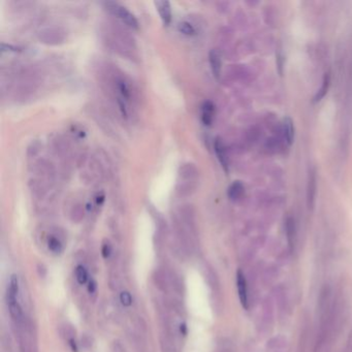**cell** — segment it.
Wrapping results in <instances>:
<instances>
[{
  "mask_svg": "<svg viewBox=\"0 0 352 352\" xmlns=\"http://www.w3.org/2000/svg\"><path fill=\"white\" fill-rule=\"evenodd\" d=\"M329 87H330V76L326 73L323 78V82H322L320 89L318 90V92L315 96V102H319L324 97V95L326 94V92L329 90Z\"/></svg>",
  "mask_w": 352,
  "mask_h": 352,
  "instance_id": "11",
  "label": "cell"
},
{
  "mask_svg": "<svg viewBox=\"0 0 352 352\" xmlns=\"http://www.w3.org/2000/svg\"><path fill=\"white\" fill-rule=\"evenodd\" d=\"M76 278H77V281L81 285L85 284L88 281V272H87V270L83 266L77 267V269H76Z\"/></svg>",
  "mask_w": 352,
  "mask_h": 352,
  "instance_id": "12",
  "label": "cell"
},
{
  "mask_svg": "<svg viewBox=\"0 0 352 352\" xmlns=\"http://www.w3.org/2000/svg\"><path fill=\"white\" fill-rule=\"evenodd\" d=\"M110 253H111V248L109 245H105L104 248H103V255L105 258H108L110 256Z\"/></svg>",
  "mask_w": 352,
  "mask_h": 352,
  "instance_id": "18",
  "label": "cell"
},
{
  "mask_svg": "<svg viewBox=\"0 0 352 352\" xmlns=\"http://www.w3.org/2000/svg\"><path fill=\"white\" fill-rule=\"evenodd\" d=\"M108 10L113 13L115 16H117L123 23H125L127 26L131 28H138L139 23L137 18L131 14L126 8L120 6L116 3H107L106 4Z\"/></svg>",
  "mask_w": 352,
  "mask_h": 352,
  "instance_id": "2",
  "label": "cell"
},
{
  "mask_svg": "<svg viewBox=\"0 0 352 352\" xmlns=\"http://www.w3.org/2000/svg\"><path fill=\"white\" fill-rule=\"evenodd\" d=\"M49 249H50L53 253H60V252L62 251L63 247H62L61 242H60L58 239L52 237V238L49 240Z\"/></svg>",
  "mask_w": 352,
  "mask_h": 352,
  "instance_id": "14",
  "label": "cell"
},
{
  "mask_svg": "<svg viewBox=\"0 0 352 352\" xmlns=\"http://www.w3.org/2000/svg\"><path fill=\"white\" fill-rule=\"evenodd\" d=\"M209 57H210V64H211L213 74L214 77L219 78L220 73H221V66H222L221 57H220V54L216 50H212L210 52Z\"/></svg>",
  "mask_w": 352,
  "mask_h": 352,
  "instance_id": "8",
  "label": "cell"
},
{
  "mask_svg": "<svg viewBox=\"0 0 352 352\" xmlns=\"http://www.w3.org/2000/svg\"><path fill=\"white\" fill-rule=\"evenodd\" d=\"M120 300L123 304V306L128 307L131 305V303H133V297H131V294L128 291H123L120 294Z\"/></svg>",
  "mask_w": 352,
  "mask_h": 352,
  "instance_id": "16",
  "label": "cell"
},
{
  "mask_svg": "<svg viewBox=\"0 0 352 352\" xmlns=\"http://www.w3.org/2000/svg\"><path fill=\"white\" fill-rule=\"evenodd\" d=\"M179 30L181 32H183L184 34H186V35H193V34H195V29L188 22H182L179 25Z\"/></svg>",
  "mask_w": 352,
  "mask_h": 352,
  "instance_id": "15",
  "label": "cell"
},
{
  "mask_svg": "<svg viewBox=\"0 0 352 352\" xmlns=\"http://www.w3.org/2000/svg\"><path fill=\"white\" fill-rule=\"evenodd\" d=\"M19 294V280L16 275H13L10 279V285L8 289V305L11 316L14 319H20L22 316V309L18 301Z\"/></svg>",
  "mask_w": 352,
  "mask_h": 352,
  "instance_id": "1",
  "label": "cell"
},
{
  "mask_svg": "<svg viewBox=\"0 0 352 352\" xmlns=\"http://www.w3.org/2000/svg\"><path fill=\"white\" fill-rule=\"evenodd\" d=\"M96 288H97L96 282H95L94 280H91V281L89 282V286H88V290H89L90 293H93V292H95Z\"/></svg>",
  "mask_w": 352,
  "mask_h": 352,
  "instance_id": "17",
  "label": "cell"
},
{
  "mask_svg": "<svg viewBox=\"0 0 352 352\" xmlns=\"http://www.w3.org/2000/svg\"><path fill=\"white\" fill-rule=\"evenodd\" d=\"M245 192V188H244V185L240 182V181H235L229 188V197L232 199V200H238L240 199L243 194Z\"/></svg>",
  "mask_w": 352,
  "mask_h": 352,
  "instance_id": "10",
  "label": "cell"
},
{
  "mask_svg": "<svg viewBox=\"0 0 352 352\" xmlns=\"http://www.w3.org/2000/svg\"><path fill=\"white\" fill-rule=\"evenodd\" d=\"M214 148H215V152L217 155V158L221 164V166L223 167V169L229 172L230 170V162H229V157H228V153L225 150V146L223 144V142L220 140V139H216L215 144H214Z\"/></svg>",
  "mask_w": 352,
  "mask_h": 352,
  "instance_id": "5",
  "label": "cell"
},
{
  "mask_svg": "<svg viewBox=\"0 0 352 352\" xmlns=\"http://www.w3.org/2000/svg\"><path fill=\"white\" fill-rule=\"evenodd\" d=\"M283 136L288 145H291L294 139V126L293 122L289 117L283 120Z\"/></svg>",
  "mask_w": 352,
  "mask_h": 352,
  "instance_id": "9",
  "label": "cell"
},
{
  "mask_svg": "<svg viewBox=\"0 0 352 352\" xmlns=\"http://www.w3.org/2000/svg\"><path fill=\"white\" fill-rule=\"evenodd\" d=\"M316 192H317L316 172L311 171L309 174V180H308V187H307V203L309 209H312L314 207Z\"/></svg>",
  "mask_w": 352,
  "mask_h": 352,
  "instance_id": "3",
  "label": "cell"
},
{
  "mask_svg": "<svg viewBox=\"0 0 352 352\" xmlns=\"http://www.w3.org/2000/svg\"><path fill=\"white\" fill-rule=\"evenodd\" d=\"M155 6L164 25H168L171 21V9L169 3L160 2V0H158V2H155Z\"/></svg>",
  "mask_w": 352,
  "mask_h": 352,
  "instance_id": "6",
  "label": "cell"
},
{
  "mask_svg": "<svg viewBox=\"0 0 352 352\" xmlns=\"http://www.w3.org/2000/svg\"><path fill=\"white\" fill-rule=\"evenodd\" d=\"M286 234L289 241V245H292L293 236H294V221L292 218H288L286 221Z\"/></svg>",
  "mask_w": 352,
  "mask_h": 352,
  "instance_id": "13",
  "label": "cell"
},
{
  "mask_svg": "<svg viewBox=\"0 0 352 352\" xmlns=\"http://www.w3.org/2000/svg\"><path fill=\"white\" fill-rule=\"evenodd\" d=\"M215 106L211 102L204 103L202 107V121L205 125H211L214 120Z\"/></svg>",
  "mask_w": 352,
  "mask_h": 352,
  "instance_id": "7",
  "label": "cell"
},
{
  "mask_svg": "<svg viewBox=\"0 0 352 352\" xmlns=\"http://www.w3.org/2000/svg\"><path fill=\"white\" fill-rule=\"evenodd\" d=\"M237 287L240 301L244 309H248V293H247V282L242 271L237 273Z\"/></svg>",
  "mask_w": 352,
  "mask_h": 352,
  "instance_id": "4",
  "label": "cell"
}]
</instances>
